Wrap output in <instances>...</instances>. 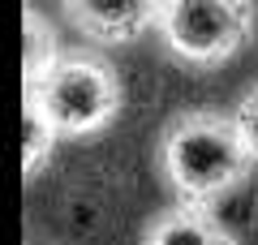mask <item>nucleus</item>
I'll use <instances>...</instances> for the list:
<instances>
[{"label": "nucleus", "mask_w": 258, "mask_h": 245, "mask_svg": "<svg viewBox=\"0 0 258 245\" xmlns=\"http://www.w3.org/2000/svg\"><path fill=\"white\" fill-rule=\"evenodd\" d=\"M245 134L237 129L232 112L189 108L168 120L159 134V172L168 176L176 202L211 211L224 194H232L254 168Z\"/></svg>", "instance_id": "obj_1"}, {"label": "nucleus", "mask_w": 258, "mask_h": 245, "mask_svg": "<svg viewBox=\"0 0 258 245\" xmlns=\"http://www.w3.org/2000/svg\"><path fill=\"white\" fill-rule=\"evenodd\" d=\"M35 91L39 103L47 108L52 125L60 129V138H95L120 116V78L112 73V65H103L99 56H60L52 69L43 73V82L22 86Z\"/></svg>", "instance_id": "obj_2"}, {"label": "nucleus", "mask_w": 258, "mask_h": 245, "mask_svg": "<svg viewBox=\"0 0 258 245\" xmlns=\"http://www.w3.org/2000/svg\"><path fill=\"white\" fill-rule=\"evenodd\" d=\"M258 13L249 0H164L159 39L181 65L211 69L224 65L254 39Z\"/></svg>", "instance_id": "obj_3"}, {"label": "nucleus", "mask_w": 258, "mask_h": 245, "mask_svg": "<svg viewBox=\"0 0 258 245\" xmlns=\"http://www.w3.org/2000/svg\"><path fill=\"white\" fill-rule=\"evenodd\" d=\"M69 22L95 43H134L159 26L164 0H60Z\"/></svg>", "instance_id": "obj_4"}, {"label": "nucleus", "mask_w": 258, "mask_h": 245, "mask_svg": "<svg viewBox=\"0 0 258 245\" xmlns=\"http://www.w3.org/2000/svg\"><path fill=\"white\" fill-rule=\"evenodd\" d=\"M142 245H237V236L203 207L176 202L172 211L155 215L142 232Z\"/></svg>", "instance_id": "obj_5"}, {"label": "nucleus", "mask_w": 258, "mask_h": 245, "mask_svg": "<svg viewBox=\"0 0 258 245\" xmlns=\"http://www.w3.org/2000/svg\"><path fill=\"white\" fill-rule=\"evenodd\" d=\"M56 60H60V47H56L52 18H43L39 5H26L22 9V86L43 82V73Z\"/></svg>", "instance_id": "obj_6"}, {"label": "nucleus", "mask_w": 258, "mask_h": 245, "mask_svg": "<svg viewBox=\"0 0 258 245\" xmlns=\"http://www.w3.org/2000/svg\"><path fill=\"white\" fill-rule=\"evenodd\" d=\"M56 142H60V129L52 125L39 95L22 91V168L26 176H39V168L56 155Z\"/></svg>", "instance_id": "obj_7"}, {"label": "nucleus", "mask_w": 258, "mask_h": 245, "mask_svg": "<svg viewBox=\"0 0 258 245\" xmlns=\"http://www.w3.org/2000/svg\"><path fill=\"white\" fill-rule=\"evenodd\" d=\"M232 120H237V129L245 134L249 151H254V159H258V82L237 99V108H232Z\"/></svg>", "instance_id": "obj_8"}]
</instances>
